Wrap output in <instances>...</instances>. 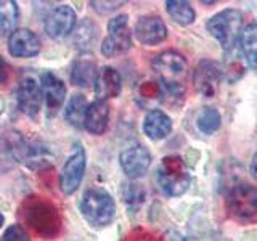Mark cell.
Instances as JSON below:
<instances>
[{
	"instance_id": "cell-23",
	"label": "cell",
	"mask_w": 257,
	"mask_h": 241,
	"mask_svg": "<svg viewBox=\"0 0 257 241\" xmlns=\"http://www.w3.org/2000/svg\"><path fill=\"white\" fill-rule=\"evenodd\" d=\"M167 13L171 15V18L182 24V26H188L196 18V13L193 10V7L188 2H183V0H167L166 2Z\"/></svg>"
},
{
	"instance_id": "cell-30",
	"label": "cell",
	"mask_w": 257,
	"mask_h": 241,
	"mask_svg": "<svg viewBox=\"0 0 257 241\" xmlns=\"http://www.w3.org/2000/svg\"><path fill=\"white\" fill-rule=\"evenodd\" d=\"M98 13H109L114 12L120 5H124V2H92L90 4Z\"/></svg>"
},
{
	"instance_id": "cell-21",
	"label": "cell",
	"mask_w": 257,
	"mask_h": 241,
	"mask_svg": "<svg viewBox=\"0 0 257 241\" xmlns=\"http://www.w3.org/2000/svg\"><path fill=\"white\" fill-rule=\"evenodd\" d=\"M18 4L12 0L0 2V36H12L18 24Z\"/></svg>"
},
{
	"instance_id": "cell-14",
	"label": "cell",
	"mask_w": 257,
	"mask_h": 241,
	"mask_svg": "<svg viewBox=\"0 0 257 241\" xmlns=\"http://www.w3.org/2000/svg\"><path fill=\"white\" fill-rule=\"evenodd\" d=\"M153 69L161 77V80H174L177 76H182L187 69V60L185 56L175 50H166L156 55L153 60Z\"/></svg>"
},
{
	"instance_id": "cell-29",
	"label": "cell",
	"mask_w": 257,
	"mask_h": 241,
	"mask_svg": "<svg viewBox=\"0 0 257 241\" xmlns=\"http://www.w3.org/2000/svg\"><path fill=\"white\" fill-rule=\"evenodd\" d=\"M125 201L128 204H140L143 198H145V191L142 188V185H137V183H128L125 187Z\"/></svg>"
},
{
	"instance_id": "cell-6",
	"label": "cell",
	"mask_w": 257,
	"mask_h": 241,
	"mask_svg": "<svg viewBox=\"0 0 257 241\" xmlns=\"http://www.w3.org/2000/svg\"><path fill=\"white\" fill-rule=\"evenodd\" d=\"M132 34L128 29V16L117 15L108 23V36L103 40L101 53L104 56H117L131 50Z\"/></svg>"
},
{
	"instance_id": "cell-10",
	"label": "cell",
	"mask_w": 257,
	"mask_h": 241,
	"mask_svg": "<svg viewBox=\"0 0 257 241\" xmlns=\"http://www.w3.org/2000/svg\"><path fill=\"white\" fill-rule=\"evenodd\" d=\"M45 32L52 39H63L76 26V13L68 5H60L47 15L45 18Z\"/></svg>"
},
{
	"instance_id": "cell-11",
	"label": "cell",
	"mask_w": 257,
	"mask_h": 241,
	"mask_svg": "<svg viewBox=\"0 0 257 241\" xmlns=\"http://www.w3.org/2000/svg\"><path fill=\"white\" fill-rule=\"evenodd\" d=\"M20 109L31 117H36L42 106V88L34 77H24L16 90Z\"/></svg>"
},
{
	"instance_id": "cell-2",
	"label": "cell",
	"mask_w": 257,
	"mask_h": 241,
	"mask_svg": "<svg viewBox=\"0 0 257 241\" xmlns=\"http://www.w3.org/2000/svg\"><path fill=\"white\" fill-rule=\"evenodd\" d=\"M80 211L88 223L95 227H104L114 219L116 204L106 190L93 187L84 193L82 201H80Z\"/></svg>"
},
{
	"instance_id": "cell-26",
	"label": "cell",
	"mask_w": 257,
	"mask_h": 241,
	"mask_svg": "<svg viewBox=\"0 0 257 241\" xmlns=\"http://www.w3.org/2000/svg\"><path fill=\"white\" fill-rule=\"evenodd\" d=\"M96 39V28L92 21L84 20L79 24V28L76 31V45L79 48H88L92 42H95Z\"/></svg>"
},
{
	"instance_id": "cell-8",
	"label": "cell",
	"mask_w": 257,
	"mask_h": 241,
	"mask_svg": "<svg viewBox=\"0 0 257 241\" xmlns=\"http://www.w3.org/2000/svg\"><path fill=\"white\" fill-rule=\"evenodd\" d=\"M85 172V153L82 147H76L74 153L68 158L60 174V187L66 195H72L77 188Z\"/></svg>"
},
{
	"instance_id": "cell-28",
	"label": "cell",
	"mask_w": 257,
	"mask_h": 241,
	"mask_svg": "<svg viewBox=\"0 0 257 241\" xmlns=\"http://www.w3.org/2000/svg\"><path fill=\"white\" fill-rule=\"evenodd\" d=\"M0 241H31L28 231L21 225H10L0 238Z\"/></svg>"
},
{
	"instance_id": "cell-12",
	"label": "cell",
	"mask_w": 257,
	"mask_h": 241,
	"mask_svg": "<svg viewBox=\"0 0 257 241\" xmlns=\"http://www.w3.org/2000/svg\"><path fill=\"white\" fill-rule=\"evenodd\" d=\"M40 88H42V98L48 114H56L61 108V104L64 103V98H66V85L63 84V80L58 76L47 71L42 74Z\"/></svg>"
},
{
	"instance_id": "cell-18",
	"label": "cell",
	"mask_w": 257,
	"mask_h": 241,
	"mask_svg": "<svg viewBox=\"0 0 257 241\" xmlns=\"http://www.w3.org/2000/svg\"><path fill=\"white\" fill-rule=\"evenodd\" d=\"M172 131V120L164 111L151 109L143 123V132L153 140H161L171 134Z\"/></svg>"
},
{
	"instance_id": "cell-27",
	"label": "cell",
	"mask_w": 257,
	"mask_h": 241,
	"mask_svg": "<svg viewBox=\"0 0 257 241\" xmlns=\"http://www.w3.org/2000/svg\"><path fill=\"white\" fill-rule=\"evenodd\" d=\"M225 72H227V79L230 82H235V80H238L244 74V63L238 56H231L228 63L225 64Z\"/></svg>"
},
{
	"instance_id": "cell-9",
	"label": "cell",
	"mask_w": 257,
	"mask_h": 241,
	"mask_svg": "<svg viewBox=\"0 0 257 241\" xmlns=\"http://www.w3.org/2000/svg\"><path fill=\"white\" fill-rule=\"evenodd\" d=\"M120 167L127 177L131 179H140L145 174L148 172V169L151 166V153L142 147V145H135L124 150L119 156Z\"/></svg>"
},
{
	"instance_id": "cell-19",
	"label": "cell",
	"mask_w": 257,
	"mask_h": 241,
	"mask_svg": "<svg viewBox=\"0 0 257 241\" xmlns=\"http://www.w3.org/2000/svg\"><path fill=\"white\" fill-rule=\"evenodd\" d=\"M96 76V63L88 58H79L71 68V82L77 87H92L95 85Z\"/></svg>"
},
{
	"instance_id": "cell-25",
	"label": "cell",
	"mask_w": 257,
	"mask_h": 241,
	"mask_svg": "<svg viewBox=\"0 0 257 241\" xmlns=\"http://www.w3.org/2000/svg\"><path fill=\"white\" fill-rule=\"evenodd\" d=\"M220 123H222V119H220L219 111L211 106H206L198 116V129L206 135L214 134L217 129L220 127Z\"/></svg>"
},
{
	"instance_id": "cell-4",
	"label": "cell",
	"mask_w": 257,
	"mask_h": 241,
	"mask_svg": "<svg viewBox=\"0 0 257 241\" xmlns=\"http://www.w3.org/2000/svg\"><path fill=\"white\" fill-rule=\"evenodd\" d=\"M158 185L167 196H182L190 187V172L179 156H166L158 169Z\"/></svg>"
},
{
	"instance_id": "cell-24",
	"label": "cell",
	"mask_w": 257,
	"mask_h": 241,
	"mask_svg": "<svg viewBox=\"0 0 257 241\" xmlns=\"http://www.w3.org/2000/svg\"><path fill=\"white\" fill-rule=\"evenodd\" d=\"M161 101H164L169 106H180L185 100V87L175 80H161Z\"/></svg>"
},
{
	"instance_id": "cell-5",
	"label": "cell",
	"mask_w": 257,
	"mask_h": 241,
	"mask_svg": "<svg viewBox=\"0 0 257 241\" xmlns=\"http://www.w3.org/2000/svg\"><path fill=\"white\" fill-rule=\"evenodd\" d=\"M227 209L236 220L257 217V188L249 183H236L227 193Z\"/></svg>"
},
{
	"instance_id": "cell-32",
	"label": "cell",
	"mask_w": 257,
	"mask_h": 241,
	"mask_svg": "<svg viewBox=\"0 0 257 241\" xmlns=\"http://www.w3.org/2000/svg\"><path fill=\"white\" fill-rule=\"evenodd\" d=\"M251 174L254 175V179H257V153L251 161Z\"/></svg>"
},
{
	"instance_id": "cell-22",
	"label": "cell",
	"mask_w": 257,
	"mask_h": 241,
	"mask_svg": "<svg viewBox=\"0 0 257 241\" xmlns=\"http://www.w3.org/2000/svg\"><path fill=\"white\" fill-rule=\"evenodd\" d=\"M88 109V103L84 95H72L66 106V120L72 127H84L85 114Z\"/></svg>"
},
{
	"instance_id": "cell-13",
	"label": "cell",
	"mask_w": 257,
	"mask_h": 241,
	"mask_svg": "<svg viewBox=\"0 0 257 241\" xmlns=\"http://www.w3.org/2000/svg\"><path fill=\"white\" fill-rule=\"evenodd\" d=\"M135 37L143 45H158L167 37V28L164 21L156 15H147L137 21Z\"/></svg>"
},
{
	"instance_id": "cell-3",
	"label": "cell",
	"mask_w": 257,
	"mask_h": 241,
	"mask_svg": "<svg viewBox=\"0 0 257 241\" xmlns=\"http://www.w3.org/2000/svg\"><path fill=\"white\" fill-rule=\"evenodd\" d=\"M241 24H243V15L235 8H227L209 18L206 28L225 52H231L239 40Z\"/></svg>"
},
{
	"instance_id": "cell-16",
	"label": "cell",
	"mask_w": 257,
	"mask_h": 241,
	"mask_svg": "<svg viewBox=\"0 0 257 241\" xmlns=\"http://www.w3.org/2000/svg\"><path fill=\"white\" fill-rule=\"evenodd\" d=\"M95 93L98 98L96 100H104L114 98L120 93V87H122V80H120V74L111 66H104L98 71V76L95 80Z\"/></svg>"
},
{
	"instance_id": "cell-15",
	"label": "cell",
	"mask_w": 257,
	"mask_h": 241,
	"mask_svg": "<svg viewBox=\"0 0 257 241\" xmlns=\"http://www.w3.org/2000/svg\"><path fill=\"white\" fill-rule=\"evenodd\" d=\"M42 44L37 37L36 32L29 29H16L8 39V50L16 58H29V56H36Z\"/></svg>"
},
{
	"instance_id": "cell-7",
	"label": "cell",
	"mask_w": 257,
	"mask_h": 241,
	"mask_svg": "<svg viewBox=\"0 0 257 241\" xmlns=\"http://www.w3.org/2000/svg\"><path fill=\"white\" fill-rule=\"evenodd\" d=\"M222 82V68L212 60H201L193 72V85L203 96H214Z\"/></svg>"
},
{
	"instance_id": "cell-17",
	"label": "cell",
	"mask_w": 257,
	"mask_h": 241,
	"mask_svg": "<svg viewBox=\"0 0 257 241\" xmlns=\"http://www.w3.org/2000/svg\"><path fill=\"white\" fill-rule=\"evenodd\" d=\"M109 120V106L104 100H95L88 104L84 127L93 135H101L108 127Z\"/></svg>"
},
{
	"instance_id": "cell-31",
	"label": "cell",
	"mask_w": 257,
	"mask_h": 241,
	"mask_svg": "<svg viewBox=\"0 0 257 241\" xmlns=\"http://www.w3.org/2000/svg\"><path fill=\"white\" fill-rule=\"evenodd\" d=\"M7 79H8V66L2 56H0V85H5Z\"/></svg>"
},
{
	"instance_id": "cell-20",
	"label": "cell",
	"mask_w": 257,
	"mask_h": 241,
	"mask_svg": "<svg viewBox=\"0 0 257 241\" xmlns=\"http://www.w3.org/2000/svg\"><path fill=\"white\" fill-rule=\"evenodd\" d=\"M239 47L243 58L246 60L247 66L257 72V23L247 24L241 31L239 36Z\"/></svg>"
},
{
	"instance_id": "cell-34",
	"label": "cell",
	"mask_w": 257,
	"mask_h": 241,
	"mask_svg": "<svg viewBox=\"0 0 257 241\" xmlns=\"http://www.w3.org/2000/svg\"><path fill=\"white\" fill-rule=\"evenodd\" d=\"M2 225H4V215L0 214V227H2Z\"/></svg>"
},
{
	"instance_id": "cell-33",
	"label": "cell",
	"mask_w": 257,
	"mask_h": 241,
	"mask_svg": "<svg viewBox=\"0 0 257 241\" xmlns=\"http://www.w3.org/2000/svg\"><path fill=\"white\" fill-rule=\"evenodd\" d=\"M171 241H191V239H187V238H180V236H179V238H172Z\"/></svg>"
},
{
	"instance_id": "cell-1",
	"label": "cell",
	"mask_w": 257,
	"mask_h": 241,
	"mask_svg": "<svg viewBox=\"0 0 257 241\" xmlns=\"http://www.w3.org/2000/svg\"><path fill=\"white\" fill-rule=\"evenodd\" d=\"M21 217L29 228L42 238L52 239L61 231V217L56 206L45 198L31 196L21 206Z\"/></svg>"
}]
</instances>
